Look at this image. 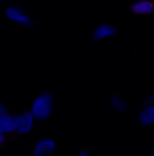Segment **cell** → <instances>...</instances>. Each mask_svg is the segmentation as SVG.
<instances>
[{
    "instance_id": "cell-1",
    "label": "cell",
    "mask_w": 154,
    "mask_h": 156,
    "mask_svg": "<svg viewBox=\"0 0 154 156\" xmlns=\"http://www.w3.org/2000/svg\"><path fill=\"white\" fill-rule=\"evenodd\" d=\"M29 111H31V115L37 118L38 122L47 120L53 115V111H54V96H53V93H47V91L40 93L38 96L31 102Z\"/></svg>"
},
{
    "instance_id": "cell-2",
    "label": "cell",
    "mask_w": 154,
    "mask_h": 156,
    "mask_svg": "<svg viewBox=\"0 0 154 156\" xmlns=\"http://www.w3.org/2000/svg\"><path fill=\"white\" fill-rule=\"evenodd\" d=\"M4 13H5V18H7L9 22L16 24V26H24V27H31V26H33L31 16H29L20 5H7Z\"/></svg>"
},
{
    "instance_id": "cell-3",
    "label": "cell",
    "mask_w": 154,
    "mask_h": 156,
    "mask_svg": "<svg viewBox=\"0 0 154 156\" xmlns=\"http://www.w3.org/2000/svg\"><path fill=\"white\" fill-rule=\"evenodd\" d=\"M16 116H18V123H16V134H18V136H26V134H29V133L35 129L37 118L31 115V111L18 113Z\"/></svg>"
},
{
    "instance_id": "cell-4",
    "label": "cell",
    "mask_w": 154,
    "mask_h": 156,
    "mask_svg": "<svg viewBox=\"0 0 154 156\" xmlns=\"http://www.w3.org/2000/svg\"><path fill=\"white\" fill-rule=\"evenodd\" d=\"M16 123H18V116L16 115H11L9 111H2L0 113V133H4L5 136L16 134Z\"/></svg>"
},
{
    "instance_id": "cell-5",
    "label": "cell",
    "mask_w": 154,
    "mask_h": 156,
    "mask_svg": "<svg viewBox=\"0 0 154 156\" xmlns=\"http://www.w3.org/2000/svg\"><path fill=\"white\" fill-rule=\"evenodd\" d=\"M56 151V142L53 138H40L33 145V156H53Z\"/></svg>"
},
{
    "instance_id": "cell-6",
    "label": "cell",
    "mask_w": 154,
    "mask_h": 156,
    "mask_svg": "<svg viewBox=\"0 0 154 156\" xmlns=\"http://www.w3.org/2000/svg\"><path fill=\"white\" fill-rule=\"evenodd\" d=\"M131 11L138 16H147L154 13V2L152 0H136L131 4Z\"/></svg>"
},
{
    "instance_id": "cell-7",
    "label": "cell",
    "mask_w": 154,
    "mask_h": 156,
    "mask_svg": "<svg viewBox=\"0 0 154 156\" xmlns=\"http://www.w3.org/2000/svg\"><path fill=\"white\" fill-rule=\"evenodd\" d=\"M114 35H116V27L113 24H100V26H96L94 31H93V38L96 40V42L113 38Z\"/></svg>"
},
{
    "instance_id": "cell-8",
    "label": "cell",
    "mask_w": 154,
    "mask_h": 156,
    "mask_svg": "<svg viewBox=\"0 0 154 156\" xmlns=\"http://www.w3.org/2000/svg\"><path fill=\"white\" fill-rule=\"evenodd\" d=\"M138 120L142 125L149 127V125H154V104H145V107L140 111L138 115Z\"/></svg>"
},
{
    "instance_id": "cell-9",
    "label": "cell",
    "mask_w": 154,
    "mask_h": 156,
    "mask_svg": "<svg viewBox=\"0 0 154 156\" xmlns=\"http://www.w3.org/2000/svg\"><path fill=\"white\" fill-rule=\"evenodd\" d=\"M111 107H113L114 111H118V113H125V111L129 109V104H127L120 94H113V96H111Z\"/></svg>"
},
{
    "instance_id": "cell-10",
    "label": "cell",
    "mask_w": 154,
    "mask_h": 156,
    "mask_svg": "<svg viewBox=\"0 0 154 156\" xmlns=\"http://www.w3.org/2000/svg\"><path fill=\"white\" fill-rule=\"evenodd\" d=\"M5 142H7V136H5L4 133H0V149L5 145Z\"/></svg>"
},
{
    "instance_id": "cell-11",
    "label": "cell",
    "mask_w": 154,
    "mask_h": 156,
    "mask_svg": "<svg viewBox=\"0 0 154 156\" xmlns=\"http://www.w3.org/2000/svg\"><path fill=\"white\" fill-rule=\"evenodd\" d=\"M145 104H154V94H149V96L145 98Z\"/></svg>"
},
{
    "instance_id": "cell-12",
    "label": "cell",
    "mask_w": 154,
    "mask_h": 156,
    "mask_svg": "<svg viewBox=\"0 0 154 156\" xmlns=\"http://www.w3.org/2000/svg\"><path fill=\"white\" fill-rule=\"evenodd\" d=\"M76 156H91V154H89V153H87V151H80V153H78Z\"/></svg>"
},
{
    "instance_id": "cell-13",
    "label": "cell",
    "mask_w": 154,
    "mask_h": 156,
    "mask_svg": "<svg viewBox=\"0 0 154 156\" xmlns=\"http://www.w3.org/2000/svg\"><path fill=\"white\" fill-rule=\"evenodd\" d=\"M2 111H7V109H5V105L2 104V100H0V113H2Z\"/></svg>"
},
{
    "instance_id": "cell-14",
    "label": "cell",
    "mask_w": 154,
    "mask_h": 156,
    "mask_svg": "<svg viewBox=\"0 0 154 156\" xmlns=\"http://www.w3.org/2000/svg\"><path fill=\"white\" fill-rule=\"evenodd\" d=\"M0 2H4V0H0Z\"/></svg>"
}]
</instances>
